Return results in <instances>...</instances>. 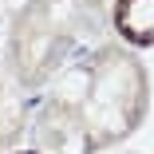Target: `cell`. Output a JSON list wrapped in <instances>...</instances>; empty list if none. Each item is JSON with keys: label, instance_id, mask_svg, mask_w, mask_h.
I'll return each instance as SVG.
<instances>
[{"label": "cell", "instance_id": "obj_2", "mask_svg": "<svg viewBox=\"0 0 154 154\" xmlns=\"http://www.w3.org/2000/svg\"><path fill=\"white\" fill-rule=\"evenodd\" d=\"M20 154H36V150H20Z\"/></svg>", "mask_w": 154, "mask_h": 154}, {"label": "cell", "instance_id": "obj_1", "mask_svg": "<svg viewBox=\"0 0 154 154\" xmlns=\"http://www.w3.org/2000/svg\"><path fill=\"white\" fill-rule=\"evenodd\" d=\"M115 28L122 40H131L138 48L154 44V0H119Z\"/></svg>", "mask_w": 154, "mask_h": 154}]
</instances>
